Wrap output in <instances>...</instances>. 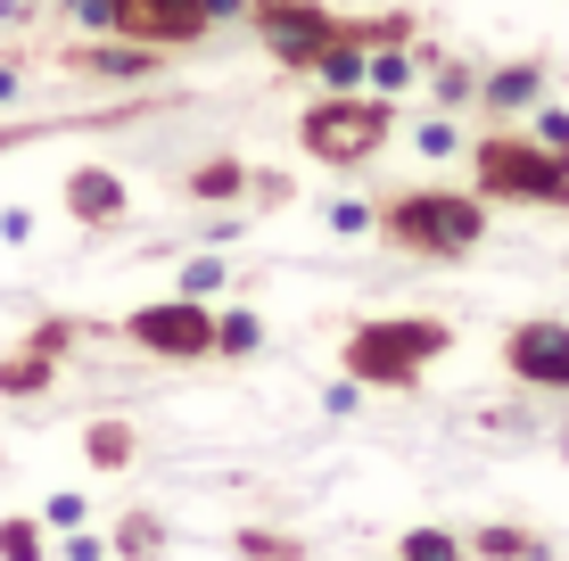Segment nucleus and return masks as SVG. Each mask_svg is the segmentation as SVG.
I'll return each mask as SVG.
<instances>
[{"label":"nucleus","mask_w":569,"mask_h":561,"mask_svg":"<svg viewBox=\"0 0 569 561\" xmlns=\"http://www.w3.org/2000/svg\"><path fill=\"white\" fill-rule=\"evenodd\" d=\"M455 347L438 314H380V322H356L347 331V380H363V389H413L429 363Z\"/></svg>","instance_id":"nucleus-1"},{"label":"nucleus","mask_w":569,"mask_h":561,"mask_svg":"<svg viewBox=\"0 0 569 561\" xmlns=\"http://www.w3.org/2000/svg\"><path fill=\"white\" fill-rule=\"evenodd\" d=\"M380 231L397 248H413V257H470L487 240V199H470V190H405L380 216Z\"/></svg>","instance_id":"nucleus-2"},{"label":"nucleus","mask_w":569,"mask_h":561,"mask_svg":"<svg viewBox=\"0 0 569 561\" xmlns=\"http://www.w3.org/2000/svg\"><path fill=\"white\" fill-rule=\"evenodd\" d=\"M470 173H479L487 199H528V207H569V149L520 141V132H487L470 149Z\"/></svg>","instance_id":"nucleus-3"},{"label":"nucleus","mask_w":569,"mask_h":561,"mask_svg":"<svg viewBox=\"0 0 569 561\" xmlns=\"http://www.w3.org/2000/svg\"><path fill=\"white\" fill-rule=\"evenodd\" d=\"M388 124H397L388 100H356V91H339V100L306 108L298 141H306V158H322V166H363V158H380Z\"/></svg>","instance_id":"nucleus-4"},{"label":"nucleus","mask_w":569,"mask_h":561,"mask_svg":"<svg viewBox=\"0 0 569 561\" xmlns=\"http://www.w3.org/2000/svg\"><path fill=\"white\" fill-rule=\"evenodd\" d=\"M124 339L141 347V355L199 363V355H214V314H207V298H166V305H141V314H124Z\"/></svg>","instance_id":"nucleus-5"},{"label":"nucleus","mask_w":569,"mask_h":561,"mask_svg":"<svg viewBox=\"0 0 569 561\" xmlns=\"http://www.w3.org/2000/svg\"><path fill=\"white\" fill-rule=\"evenodd\" d=\"M257 33L281 67H313V58L339 42V17L313 9V0H257Z\"/></svg>","instance_id":"nucleus-6"},{"label":"nucleus","mask_w":569,"mask_h":561,"mask_svg":"<svg viewBox=\"0 0 569 561\" xmlns=\"http://www.w3.org/2000/svg\"><path fill=\"white\" fill-rule=\"evenodd\" d=\"M108 33L141 50H182L207 33V0H108Z\"/></svg>","instance_id":"nucleus-7"},{"label":"nucleus","mask_w":569,"mask_h":561,"mask_svg":"<svg viewBox=\"0 0 569 561\" xmlns=\"http://www.w3.org/2000/svg\"><path fill=\"white\" fill-rule=\"evenodd\" d=\"M503 363H512V380H537V389H569V322H553V314L512 322V339H503Z\"/></svg>","instance_id":"nucleus-8"},{"label":"nucleus","mask_w":569,"mask_h":561,"mask_svg":"<svg viewBox=\"0 0 569 561\" xmlns=\"http://www.w3.org/2000/svg\"><path fill=\"white\" fill-rule=\"evenodd\" d=\"M67 216L74 223H116L124 216V182H116L108 166H74L67 173Z\"/></svg>","instance_id":"nucleus-9"},{"label":"nucleus","mask_w":569,"mask_h":561,"mask_svg":"<svg viewBox=\"0 0 569 561\" xmlns=\"http://www.w3.org/2000/svg\"><path fill=\"white\" fill-rule=\"evenodd\" d=\"M58 339H67V322H50V331L33 339L17 363H0V397H33V389H50V347H58Z\"/></svg>","instance_id":"nucleus-10"},{"label":"nucleus","mask_w":569,"mask_h":561,"mask_svg":"<svg viewBox=\"0 0 569 561\" xmlns=\"http://www.w3.org/2000/svg\"><path fill=\"white\" fill-rule=\"evenodd\" d=\"M537 91H545V67H528V58H520V67H503L496 83L479 91V100L496 108V116H512V108H528V100H537Z\"/></svg>","instance_id":"nucleus-11"},{"label":"nucleus","mask_w":569,"mask_h":561,"mask_svg":"<svg viewBox=\"0 0 569 561\" xmlns=\"http://www.w3.org/2000/svg\"><path fill=\"white\" fill-rule=\"evenodd\" d=\"M313 74H322L330 91H356V83H363V42H347V33H339V42L313 58Z\"/></svg>","instance_id":"nucleus-12"},{"label":"nucleus","mask_w":569,"mask_h":561,"mask_svg":"<svg viewBox=\"0 0 569 561\" xmlns=\"http://www.w3.org/2000/svg\"><path fill=\"white\" fill-rule=\"evenodd\" d=\"M470 553H487V561H545V545L528 529H479V537H470Z\"/></svg>","instance_id":"nucleus-13"},{"label":"nucleus","mask_w":569,"mask_h":561,"mask_svg":"<svg viewBox=\"0 0 569 561\" xmlns=\"http://www.w3.org/2000/svg\"><path fill=\"white\" fill-rule=\"evenodd\" d=\"M190 190H199V199H240V190H248V166H240V158H214V166L190 173Z\"/></svg>","instance_id":"nucleus-14"},{"label":"nucleus","mask_w":569,"mask_h":561,"mask_svg":"<svg viewBox=\"0 0 569 561\" xmlns=\"http://www.w3.org/2000/svg\"><path fill=\"white\" fill-rule=\"evenodd\" d=\"M157 545H166V529H157L149 512H132L124 529H116V553H124V561H157Z\"/></svg>","instance_id":"nucleus-15"},{"label":"nucleus","mask_w":569,"mask_h":561,"mask_svg":"<svg viewBox=\"0 0 569 561\" xmlns=\"http://www.w3.org/2000/svg\"><path fill=\"white\" fill-rule=\"evenodd\" d=\"M397 561H462V537H446V529H413L397 545Z\"/></svg>","instance_id":"nucleus-16"},{"label":"nucleus","mask_w":569,"mask_h":561,"mask_svg":"<svg viewBox=\"0 0 569 561\" xmlns=\"http://www.w3.org/2000/svg\"><path fill=\"white\" fill-rule=\"evenodd\" d=\"M83 447H91V462H100V471H116V462H132V430H124V421H100Z\"/></svg>","instance_id":"nucleus-17"},{"label":"nucleus","mask_w":569,"mask_h":561,"mask_svg":"<svg viewBox=\"0 0 569 561\" xmlns=\"http://www.w3.org/2000/svg\"><path fill=\"white\" fill-rule=\"evenodd\" d=\"M0 561H42V529L33 520H0Z\"/></svg>","instance_id":"nucleus-18"},{"label":"nucleus","mask_w":569,"mask_h":561,"mask_svg":"<svg viewBox=\"0 0 569 561\" xmlns=\"http://www.w3.org/2000/svg\"><path fill=\"white\" fill-rule=\"evenodd\" d=\"M149 58H157V50L132 42V50H91V58H74V67H91V74H141Z\"/></svg>","instance_id":"nucleus-19"},{"label":"nucleus","mask_w":569,"mask_h":561,"mask_svg":"<svg viewBox=\"0 0 569 561\" xmlns=\"http://www.w3.org/2000/svg\"><path fill=\"white\" fill-rule=\"evenodd\" d=\"M257 347V314H223L214 322V355H248Z\"/></svg>","instance_id":"nucleus-20"},{"label":"nucleus","mask_w":569,"mask_h":561,"mask_svg":"<svg viewBox=\"0 0 569 561\" xmlns=\"http://www.w3.org/2000/svg\"><path fill=\"white\" fill-rule=\"evenodd\" d=\"M363 74H371L380 91H397V83H405L413 67H405V50H397V42H380V58H363Z\"/></svg>","instance_id":"nucleus-21"},{"label":"nucleus","mask_w":569,"mask_h":561,"mask_svg":"<svg viewBox=\"0 0 569 561\" xmlns=\"http://www.w3.org/2000/svg\"><path fill=\"white\" fill-rule=\"evenodd\" d=\"M240 553H248V561H306L298 545H289V537H264V529H248V537H240Z\"/></svg>","instance_id":"nucleus-22"},{"label":"nucleus","mask_w":569,"mask_h":561,"mask_svg":"<svg viewBox=\"0 0 569 561\" xmlns=\"http://www.w3.org/2000/svg\"><path fill=\"white\" fill-rule=\"evenodd\" d=\"M50 520L58 529H83V495H50Z\"/></svg>","instance_id":"nucleus-23"},{"label":"nucleus","mask_w":569,"mask_h":561,"mask_svg":"<svg viewBox=\"0 0 569 561\" xmlns=\"http://www.w3.org/2000/svg\"><path fill=\"white\" fill-rule=\"evenodd\" d=\"M214 281H223V273H214V264H190V273H182V298H207Z\"/></svg>","instance_id":"nucleus-24"},{"label":"nucleus","mask_w":569,"mask_h":561,"mask_svg":"<svg viewBox=\"0 0 569 561\" xmlns=\"http://www.w3.org/2000/svg\"><path fill=\"white\" fill-rule=\"evenodd\" d=\"M74 17H83V26H108V0H74Z\"/></svg>","instance_id":"nucleus-25"},{"label":"nucleus","mask_w":569,"mask_h":561,"mask_svg":"<svg viewBox=\"0 0 569 561\" xmlns=\"http://www.w3.org/2000/svg\"><path fill=\"white\" fill-rule=\"evenodd\" d=\"M9 91H17V67H0V100H9Z\"/></svg>","instance_id":"nucleus-26"}]
</instances>
